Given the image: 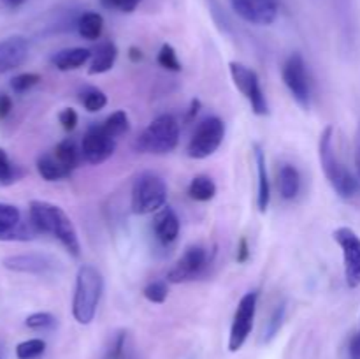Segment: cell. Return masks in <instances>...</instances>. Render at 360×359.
Instances as JSON below:
<instances>
[{"instance_id": "14", "label": "cell", "mask_w": 360, "mask_h": 359, "mask_svg": "<svg viewBox=\"0 0 360 359\" xmlns=\"http://www.w3.org/2000/svg\"><path fill=\"white\" fill-rule=\"evenodd\" d=\"M30 44L21 35H11L0 41V74L11 73L23 65L28 58Z\"/></svg>"}, {"instance_id": "37", "label": "cell", "mask_w": 360, "mask_h": 359, "mask_svg": "<svg viewBox=\"0 0 360 359\" xmlns=\"http://www.w3.org/2000/svg\"><path fill=\"white\" fill-rule=\"evenodd\" d=\"M77 120H79V118H77V113L74 111L72 108L62 109V111H60V115H58V122L62 123V127L67 130V132H70V130L76 129Z\"/></svg>"}, {"instance_id": "2", "label": "cell", "mask_w": 360, "mask_h": 359, "mask_svg": "<svg viewBox=\"0 0 360 359\" xmlns=\"http://www.w3.org/2000/svg\"><path fill=\"white\" fill-rule=\"evenodd\" d=\"M319 157L320 164H322L323 175H326L327 182L334 189V192L341 197V199H354L355 196L360 194V183L359 180L341 164L338 158L336 150H334V127L327 125L320 134L319 141Z\"/></svg>"}, {"instance_id": "4", "label": "cell", "mask_w": 360, "mask_h": 359, "mask_svg": "<svg viewBox=\"0 0 360 359\" xmlns=\"http://www.w3.org/2000/svg\"><path fill=\"white\" fill-rule=\"evenodd\" d=\"M179 143V123L172 115H160L143 130L136 148L143 153L164 155Z\"/></svg>"}, {"instance_id": "18", "label": "cell", "mask_w": 360, "mask_h": 359, "mask_svg": "<svg viewBox=\"0 0 360 359\" xmlns=\"http://www.w3.org/2000/svg\"><path fill=\"white\" fill-rule=\"evenodd\" d=\"M253 155H255L257 176H259V189H257V206L260 213H266L271 203V185L269 176H267L266 153L259 144H253Z\"/></svg>"}, {"instance_id": "31", "label": "cell", "mask_w": 360, "mask_h": 359, "mask_svg": "<svg viewBox=\"0 0 360 359\" xmlns=\"http://www.w3.org/2000/svg\"><path fill=\"white\" fill-rule=\"evenodd\" d=\"M20 169L11 162L6 150L0 148V183H2V185H9V183L16 182V180L20 178Z\"/></svg>"}, {"instance_id": "39", "label": "cell", "mask_w": 360, "mask_h": 359, "mask_svg": "<svg viewBox=\"0 0 360 359\" xmlns=\"http://www.w3.org/2000/svg\"><path fill=\"white\" fill-rule=\"evenodd\" d=\"M348 359H360V331L350 338V344H348Z\"/></svg>"}, {"instance_id": "6", "label": "cell", "mask_w": 360, "mask_h": 359, "mask_svg": "<svg viewBox=\"0 0 360 359\" xmlns=\"http://www.w3.org/2000/svg\"><path fill=\"white\" fill-rule=\"evenodd\" d=\"M225 137V123L218 116H207L193 130L186 146L188 157L207 158L220 148Z\"/></svg>"}, {"instance_id": "25", "label": "cell", "mask_w": 360, "mask_h": 359, "mask_svg": "<svg viewBox=\"0 0 360 359\" xmlns=\"http://www.w3.org/2000/svg\"><path fill=\"white\" fill-rule=\"evenodd\" d=\"M104 359H137L132 344L129 340V334L125 331L116 333V336L112 338L108 351H105Z\"/></svg>"}, {"instance_id": "43", "label": "cell", "mask_w": 360, "mask_h": 359, "mask_svg": "<svg viewBox=\"0 0 360 359\" xmlns=\"http://www.w3.org/2000/svg\"><path fill=\"white\" fill-rule=\"evenodd\" d=\"M129 58L132 60V62H141V60H143V51H141L139 48H136V46H132V48L129 49Z\"/></svg>"}, {"instance_id": "10", "label": "cell", "mask_w": 360, "mask_h": 359, "mask_svg": "<svg viewBox=\"0 0 360 359\" xmlns=\"http://www.w3.org/2000/svg\"><path fill=\"white\" fill-rule=\"evenodd\" d=\"M257 299H259V292H246L239 301L238 308H236L231 334H229V351L231 352L241 351L243 345L248 340L250 333H252L257 313Z\"/></svg>"}, {"instance_id": "13", "label": "cell", "mask_w": 360, "mask_h": 359, "mask_svg": "<svg viewBox=\"0 0 360 359\" xmlns=\"http://www.w3.org/2000/svg\"><path fill=\"white\" fill-rule=\"evenodd\" d=\"M239 18L252 25H271L278 18V0H229Z\"/></svg>"}, {"instance_id": "26", "label": "cell", "mask_w": 360, "mask_h": 359, "mask_svg": "<svg viewBox=\"0 0 360 359\" xmlns=\"http://www.w3.org/2000/svg\"><path fill=\"white\" fill-rule=\"evenodd\" d=\"M188 194L193 201L207 203V201H211L214 196H217V185H214V182L210 178V176L199 175L190 182Z\"/></svg>"}, {"instance_id": "1", "label": "cell", "mask_w": 360, "mask_h": 359, "mask_svg": "<svg viewBox=\"0 0 360 359\" xmlns=\"http://www.w3.org/2000/svg\"><path fill=\"white\" fill-rule=\"evenodd\" d=\"M28 213L37 232H44L58 239L63 248L76 259L81 256V243L76 227L62 208L48 201H32Z\"/></svg>"}, {"instance_id": "24", "label": "cell", "mask_w": 360, "mask_h": 359, "mask_svg": "<svg viewBox=\"0 0 360 359\" xmlns=\"http://www.w3.org/2000/svg\"><path fill=\"white\" fill-rule=\"evenodd\" d=\"M51 153L55 155L56 160H58L62 165H65L70 172L79 165L81 157H83V155H81V150H77L76 143H74L72 139L60 141Z\"/></svg>"}, {"instance_id": "12", "label": "cell", "mask_w": 360, "mask_h": 359, "mask_svg": "<svg viewBox=\"0 0 360 359\" xmlns=\"http://www.w3.org/2000/svg\"><path fill=\"white\" fill-rule=\"evenodd\" d=\"M116 139L102 125H94L86 130L81 141V155L91 165H98L112 157Z\"/></svg>"}, {"instance_id": "36", "label": "cell", "mask_w": 360, "mask_h": 359, "mask_svg": "<svg viewBox=\"0 0 360 359\" xmlns=\"http://www.w3.org/2000/svg\"><path fill=\"white\" fill-rule=\"evenodd\" d=\"M141 0H101V6L109 11H118V13H134L139 7Z\"/></svg>"}, {"instance_id": "15", "label": "cell", "mask_w": 360, "mask_h": 359, "mask_svg": "<svg viewBox=\"0 0 360 359\" xmlns=\"http://www.w3.org/2000/svg\"><path fill=\"white\" fill-rule=\"evenodd\" d=\"M4 267L16 273L28 275H46L53 270L55 260L42 253H18V256H9L2 260Z\"/></svg>"}, {"instance_id": "20", "label": "cell", "mask_w": 360, "mask_h": 359, "mask_svg": "<svg viewBox=\"0 0 360 359\" xmlns=\"http://www.w3.org/2000/svg\"><path fill=\"white\" fill-rule=\"evenodd\" d=\"M91 58V51L86 48H67L62 51L55 53L51 58V63L58 70H76L83 67L88 60Z\"/></svg>"}, {"instance_id": "45", "label": "cell", "mask_w": 360, "mask_h": 359, "mask_svg": "<svg viewBox=\"0 0 360 359\" xmlns=\"http://www.w3.org/2000/svg\"><path fill=\"white\" fill-rule=\"evenodd\" d=\"M4 358H6V351H4V347L0 345V359H4Z\"/></svg>"}, {"instance_id": "9", "label": "cell", "mask_w": 360, "mask_h": 359, "mask_svg": "<svg viewBox=\"0 0 360 359\" xmlns=\"http://www.w3.org/2000/svg\"><path fill=\"white\" fill-rule=\"evenodd\" d=\"M211 264V257L207 248L200 245H192L183 252L174 263V266L169 270L167 282L171 284H185V282L197 280L206 273Z\"/></svg>"}, {"instance_id": "27", "label": "cell", "mask_w": 360, "mask_h": 359, "mask_svg": "<svg viewBox=\"0 0 360 359\" xmlns=\"http://www.w3.org/2000/svg\"><path fill=\"white\" fill-rule=\"evenodd\" d=\"M102 127H104L115 139H118L120 136H123V134H127L130 130L129 115H127L123 109L111 113V115L102 122Z\"/></svg>"}, {"instance_id": "5", "label": "cell", "mask_w": 360, "mask_h": 359, "mask_svg": "<svg viewBox=\"0 0 360 359\" xmlns=\"http://www.w3.org/2000/svg\"><path fill=\"white\" fill-rule=\"evenodd\" d=\"M167 203V185L155 172H143L136 178L130 196V208L136 215L160 211Z\"/></svg>"}, {"instance_id": "42", "label": "cell", "mask_w": 360, "mask_h": 359, "mask_svg": "<svg viewBox=\"0 0 360 359\" xmlns=\"http://www.w3.org/2000/svg\"><path fill=\"white\" fill-rule=\"evenodd\" d=\"M199 109H200V102L197 101V99H193L192 104H190L188 115H186V122H192V120L197 116V113H199Z\"/></svg>"}, {"instance_id": "44", "label": "cell", "mask_w": 360, "mask_h": 359, "mask_svg": "<svg viewBox=\"0 0 360 359\" xmlns=\"http://www.w3.org/2000/svg\"><path fill=\"white\" fill-rule=\"evenodd\" d=\"M25 2H27V0H0V4H2L4 7H7V9H16V7L23 6Z\"/></svg>"}, {"instance_id": "38", "label": "cell", "mask_w": 360, "mask_h": 359, "mask_svg": "<svg viewBox=\"0 0 360 359\" xmlns=\"http://www.w3.org/2000/svg\"><path fill=\"white\" fill-rule=\"evenodd\" d=\"M250 259V245H248V239L241 238L238 243V252H236V260L239 264H245L248 263Z\"/></svg>"}, {"instance_id": "41", "label": "cell", "mask_w": 360, "mask_h": 359, "mask_svg": "<svg viewBox=\"0 0 360 359\" xmlns=\"http://www.w3.org/2000/svg\"><path fill=\"white\" fill-rule=\"evenodd\" d=\"M355 168H357L359 178H360V123L355 130Z\"/></svg>"}, {"instance_id": "29", "label": "cell", "mask_w": 360, "mask_h": 359, "mask_svg": "<svg viewBox=\"0 0 360 359\" xmlns=\"http://www.w3.org/2000/svg\"><path fill=\"white\" fill-rule=\"evenodd\" d=\"M81 104L84 106L86 111L97 113L105 108V104H108V97H105L104 92L98 90V88H86V90L81 94Z\"/></svg>"}, {"instance_id": "17", "label": "cell", "mask_w": 360, "mask_h": 359, "mask_svg": "<svg viewBox=\"0 0 360 359\" xmlns=\"http://www.w3.org/2000/svg\"><path fill=\"white\" fill-rule=\"evenodd\" d=\"M153 232L162 245H171L179 236V218L172 208L164 206L157 211L153 220Z\"/></svg>"}, {"instance_id": "7", "label": "cell", "mask_w": 360, "mask_h": 359, "mask_svg": "<svg viewBox=\"0 0 360 359\" xmlns=\"http://www.w3.org/2000/svg\"><path fill=\"white\" fill-rule=\"evenodd\" d=\"M281 77H283L285 87L292 94L294 101L308 111L311 106V83H309V74L306 69V62L302 55L292 53L283 63L281 69Z\"/></svg>"}, {"instance_id": "34", "label": "cell", "mask_w": 360, "mask_h": 359, "mask_svg": "<svg viewBox=\"0 0 360 359\" xmlns=\"http://www.w3.org/2000/svg\"><path fill=\"white\" fill-rule=\"evenodd\" d=\"M41 81V76L35 73H23V74H18L11 80V88H13L14 94H25L28 92L30 88H34L35 84Z\"/></svg>"}, {"instance_id": "22", "label": "cell", "mask_w": 360, "mask_h": 359, "mask_svg": "<svg viewBox=\"0 0 360 359\" xmlns=\"http://www.w3.org/2000/svg\"><path fill=\"white\" fill-rule=\"evenodd\" d=\"M37 171L46 182H58V180L69 178L72 172L60 164L53 153H44L37 158Z\"/></svg>"}, {"instance_id": "23", "label": "cell", "mask_w": 360, "mask_h": 359, "mask_svg": "<svg viewBox=\"0 0 360 359\" xmlns=\"http://www.w3.org/2000/svg\"><path fill=\"white\" fill-rule=\"evenodd\" d=\"M102 30H104V18L98 13L90 11L77 20V32L86 41H97L102 35Z\"/></svg>"}, {"instance_id": "19", "label": "cell", "mask_w": 360, "mask_h": 359, "mask_svg": "<svg viewBox=\"0 0 360 359\" xmlns=\"http://www.w3.org/2000/svg\"><path fill=\"white\" fill-rule=\"evenodd\" d=\"M116 58H118V48H116L115 42L104 41L97 46V48L91 51V62L88 74L95 76V74H104L108 70L112 69Z\"/></svg>"}, {"instance_id": "21", "label": "cell", "mask_w": 360, "mask_h": 359, "mask_svg": "<svg viewBox=\"0 0 360 359\" xmlns=\"http://www.w3.org/2000/svg\"><path fill=\"white\" fill-rule=\"evenodd\" d=\"M278 187H280V194L283 199L290 201L297 197L299 190H301V175L294 165H281L280 172H278Z\"/></svg>"}, {"instance_id": "11", "label": "cell", "mask_w": 360, "mask_h": 359, "mask_svg": "<svg viewBox=\"0 0 360 359\" xmlns=\"http://www.w3.org/2000/svg\"><path fill=\"white\" fill-rule=\"evenodd\" d=\"M334 241L343 252L345 280L350 289L360 287V236L350 227H338Z\"/></svg>"}, {"instance_id": "8", "label": "cell", "mask_w": 360, "mask_h": 359, "mask_svg": "<svg viewBox=\"0 0 360 359\" xmlns=\"http://www.w3.org/2000/svg\"><path fill=\"white\" fill-rule=\"evenodd\" d=\"M229 69H231L232 81L238 87V90L245 95L246 101L252 106V111L257 116L269 115V104H267V99L264 95L260 80L255 70L250 69L248 65L241 62H231L229 63Z\"/></svg>"}, {"instance_id": "30", "label": "cell", "mask_w": 360, "mask_h": 359, "mask_svg": "<svg viewBox=\"0 0 360 359\" xmlns=\"http://www.w3.org/2000/svg\"><path fill=\"white\" fill-rule=\"evenodd\" d=\"M158 63H160L164 69L167 70H172V73H181V62H179L178 58V53H176V49L172 48L171 44H164L160 48V51H158V56H157Z\"/></svg>"}, {"instance_id": "3", "label": "cell", "mask_w": 360, "mask_h": 359, "mask_svg": "<svg viewBox=\"0 0 360 359\" xmlns=\"http://www.w3.org/2000/svg\"><path fill=\"white\" fill-rule=\"evenodd\" d=\"M104 294V278L91 264H83L77 270L76 289L72 299V315L79 324L86 326L97 315L98 303Z\"/></svg>"}, {"instance_id": "16", "label": "cell", "mask_w": 360, "mask_h": 359, "mask_svg": "<svg viewBox=\"0 0 360 359\" xmlns=\"http://www.w3.org/2000/svg\"><path fill=\"white\" fill-rule=\"evenodd\" d=\"M30 227L21 222V213L16 206L0 203V239H30L37 232L30 231Z\"/></svg>"}, {"instance_id": "28", "label": "cell", "mask_w": 360, "mask_h": 359, "mask_svg": "<svg viewBox=\"0 0 360 359\" xmlns=\"http://www.w3.org/2000/svg\"><path fill=\"white\" fill-rule=\"evenodd\" d=\"M46 341L41 338H30L16 345V358L18 359H37L44 354Z\"/></svg>"}, {"instance_id": "40", "label": "cell", "mask_w": 360, "mask_h": 359, "mask_svg": "<svg viewBox=\"0 0 360 359\" xmlns=\"http://www.w3.org/2000/svg\"><path fill=\"white\" fill-rule=\"evenodd\" d=\"M11 109H13V101H11L9 95L0 94V120L6 118L11 113Z\"/></svg>"}, {"instance_id": "32", "label": "cell", "mask_w": 360, "mask_h": 359, "mask_svg": "<svg viewBox=\"0 0 360 359\" xmlns=\"http://www.w3.org/2000/svg\"><path fill=\"white\" fill-rule=\"evenodd\" d=\"M144 298L148 299L150 303H157V305H162V303L167 299L169 296V289H167V282L164 280H157V282H151L144 287L143 291Z\"/></svg>"}, {"instance_id": "35", "label": "cell", "mask_w": 360, "mask_h": 359, "mask_svg": "<svg viewBox=\"0 0 360 359\" xmlns=\"http://www.w3.org/2000/svg\"><path fill=\"white\" fill-rule=\"evenodd\" d=\"M283 319H285V305H280L273 312L269 322H267L266 331H264V341H271L274 336H276L278 331H280V327H281V324H283Z\"/></svg>"}, {"instance_id": "33", "label": "cell", "mask_w": 360, "mask_h": 359, "mask_svg": "<svg viewBox=\"0 0 360 359\" xmlns=\"http://www.w3.org/2000/svg\"><path fill=\"white\" fill-rule=\"evenodd\" d=\"M25 326L35 331L51 329V327L56 326V319L55 315H51V313L48 312H35L25 319Z\"/></svg>"}]
</instances>
